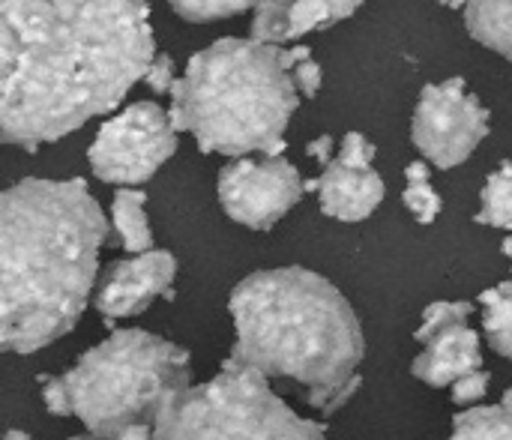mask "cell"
<instances>
[{
  "label": "cell",
  "mask_w": 512,
  "mask_h": 440,
  "mask_svg": "<svg viewBox=\"0 0 512 440\" xmlns=\"http://www.w3.org/2000/svg\"><path fill=\"white\" fill-rule=\"evenodd\" d=\"M153 60L147 0H0L3 141H60L114 111Z\"/></svg>",
  "instance_id": "cell-1"
},
{
  "label": "cell",
  "mask_w": 512,
  "mask_h": 440,
  "mask_svg": "<svg viewBox=\"0 0 512 440\" xmlns=\"http://www.w3.org/2000/svg\"><path fill=\"white\" fill-rule=\"evenodd\" d=\"M108 219L84 180L27 177L0 195V345L33 354L87 309Z\"/></svg>",
  "instance_id": "cell-2"
},
{
  "label": "cell",
  "mask_w": 512,
  "mask_h": 440,
  "mask_svg": "<svg viewBox=\"0 0 512 440\" xmlns=\"http://www.w3.org/2000/svg\"><path fill=\"white\" fill-rule=\"evenodd\" d=\"M228 309L237 333L228 366L294 381L324 414L360 390L363 327L324 276L306 267L258 270L231 291Z\"/></svg>",
  "instance_id": "cell-3"
},
{
  "label": "cell",
  "mask_w": 512,
  "mask_h": 440,
  "mask_svg": "<svg viewBox=\"0 0 512 440\" xmlns=\"http://www.w3.org/2000/svg\"><path fill=\"white\" fill-rule=\"evenodd\" d=\"M297 105L300 90L282 66V48L219 39L198 51L171 87L168 117L177 132H192L204 153L282 156Z\"/></svg>",
  "instance_id": "cell-4"
},
{
  "label": "cell",
  "mask_w": 512,
  "mask_h": 440,
  "mask_svg": "<svg viewBox=\"0 0 512 440\" xmlns=\"http://www.w3.org/2000/svg\"><path fill=\"white\" fill-rule=\"evenodd\" d=\"M72 417L102 440L135 423L153 426L159 411L192 387L189 354L147 330H114L63 375Z\"/></svg>",
  "instance_id": "cell-5"
},
{
  "label": "cell",
  "mask_w": 512,
  "mask_h": 440,
  "mask_svg": "<svg viewBox=\"0 0 512 440\" xmlns=\"http://www.w3.org/2000/svg\"><path fill=\"white\" fill-rule=\"evenodd\" d=\"M153 440H327L324 429L291 411L270 378L222 363L204 384L177 393L156 417Z\"/></svg>",
  "instance_id": "cell-6"
},
{
  "label": "cell",
  "mask_w": 512,
  "mask_h": 440,
  "mask_svg": "<svg viewBox=\"0 0 512 440\" xmlns=\"http://www.w3.org/2000/svg\"><path fill=\"white\" fill-rule=\"evenodd\" d=\"M177 153V129L156 102H135L102 123L87 162L102 183L141 186Z\"/></svg>",
  "instance_id": "cell-7"
},
{
  "label": "cell",
  "mask_w": 512,
  "mask_h": 440,
  "mask_svg": "<svg viewBox=\"0 0 512 440\" xmlns=\"http://www.w3.org/2000/svg\"><path fill=\"white\" fill-rule=\"evenodd\" d=\"M489 135V108L468 90L462 78L426 84L414 108L411 138L417 150L441 171H450L480 147Z\"/></svg>",
  "instance_id": "cell-8"
},
{
  "label": "cell",
  "mask_w": 512,
  "mask_h": 440,
  "mask_svg": "<svg viewBox=\"0 0 512 440\" xmlns=\"http://www.w3.org/2000/svg\"><path fill=\"white\" fill-rule=\"evenodd\" d=\"M216 192L222 210L234 222L252 231H270L288 210L297 207L306 192V180L282 156H243L219 171Z\"/></svg>",
  "instance_id": "cell-9"
},
{
  "label": "cell",
  "mask_w": 512,
  "mask_h": 440,
  "mask_svg": "<svg viewBox=\"0 0 512 440\" xmlns=\"http://www.w3.org/2000/svg\"><path fill=\"white\" fill-rule=\"evenodd\" d=\"M177 276V258L162 249H150L144 255H132L126 261L111 264L99 291L96 309L105 321L135 318L156 297H171V285Z\"/></svg>",
  "instance_id": "cell-10"
},
{
  "label": "cell",
  "mask_w": 512,
  "mask_h": 440,
  "mask_svg": "<svg viewBox=\"0 0 512 440\" xmlns=\"http://www.w3.org/2000/svg\"><path fill=\"white\" fill-rule=\"evenodd\" d=\"M306 192H318L324 216L339 222H363L381 207L387 186L372 165H351L336 156L321 177L306 180Z\"/></svg>",
  "instance_id": "cell-11"
},
{
  "label": "cell",
  "mask_w": 512,
  "mask_h": 440,
  "mask_svg": "<svg viewBox=\"0 0 512 440\" xmlns=\"http://www.w3.org/2000/svg\"><path fill=\"white\" fill-rule=\"evenodd\" d=\"M483 369L480 333L468 324H453L423 342V354L414 360L411 375L435 390L453 387L459 378Z\"/></svg>",
  "instance_id": "cell-12"
},
{
  "label": "cell",
  "mask_w": 512,
  "mask_h": 440,
  "mask_svg": "<svg viewBox=\"0 0 512 440\" xmlns=\"http://www.w3.org/2000/svg\"><path fill=\"white\" fill-rule=\"evenodd\" d=\"M111 219L120 234V243L132 255H144L153 249V231L147 219V195L141 189L120 186L111 201Z\"/></svg>",
  "instance_id": "cell-13"
},
{
  "label": "cell",
  "mask_w": 512,
  "mask_h": 440,
  "mask_svg": "<svg viewBox=\"0 0 512 440\" xmlns=\"http://www.w3.org/2000/svg\"><path fill=\"white\" fill-rule=\"evenodd\" d=\"M465 27L480 45L512 60V0H471Z\"/></svg>",
  "instance_id": "cell-14"
},
{
  "label": "cell",
  "mask_w": 512,
  "mask_h": 440,
  "mask_svg": "<svg viewBox=\"0 0 512 440\" xmlns=\"http://www.w3.org/2000/svg\"><path fill=\"white\" fill-rule=\"evenodd\" d=\"M480 309H483V333L489 345L501 357L512 360V279L483 291Z\"/></svg>",
  "instance_id": "cell-15"
},
{
  "label": "cell",
  "mask_w": 512,
  "mask_h": 440,
  "mask_svg": "<svg viewBox=\"0 0 512 440\" xmlns=\"http://www.w3.org/2000/svg\"><path fill=\"white\" fill-rule=\"evenodd\" d=\"M447 440H512V414L501 405H477L453 417Z\"/></svg>",
  "instance_id": "cell-16"
},
{
  "label": "cell",
  "mask_w": 512,
  "mask_h": 440,
  "mask_svg": "<svg viewBox=\"0 0 512 440\" xmlns=\"http://www.w3.org/2000/svg\"><path fill=\"white\" fill-rule=\"evenodd\" d=\"M480 225L512 231V162H501L498 171L489 174L480 195Z\"/></svg>",
  "instance_id": "cell-17"
},
{
  "label": "cell",
  "mask_w": 512,
  "mask_h": 440,
  "mask_svg": "<svg viewBox=\"0 0 512 440\" xmlns=\"http://www.w3.org/2000/svg\"><path fill=\"white\" fill-rule=\"evenodd\" d=\"M405 207L414 213L420 225H432L441 216V195L429 183V162H411L405 168V192H402Z\"/></svg>",
  "instance_id": "cell-18"
},
{
  "label": "cell",
  "mask_w": 512,
  "mask_h": 440,
  "mask_svg": "<svg viewBox=\"0 0 512 440\" xmlns=\"http://www.w3.org/2000/svg\"><path fill=\"white\" fill-rule=\"evenodd\" d=\"M291 6L294 0H261L255 6L249 39L261 45H285L291 42Z\"/></svg>",
  "instance_id": "cell-19"
},
{
  "label": "cell",
  "mask_w": 512,
  "mask_h": 440,
  "mask_svg": "<svg viewBox=\"0 0 512 440\" xmlns=\"http://www.w3.org/2000/svg\"><path fill=\"white\" fill-rule=\"evenodd\" d=\"M174 6V12L183 21H195V24H207V21H222L231 18L237 12L255 9L261 0H168Z\"/></svg>",
  "instance_id": "cell-20"
},
{
  "label": "cell",
  "mask_w": 512,
  "mask_h": 440,
  "mask_svg": "<svg viewBox=\"0 0 512 440\" xmlns=\"http://www.w3.org/2000/svg\"><path fill=\"white\" fill-rule=\"evenodd\" d=\"M471 315H474V303H468V300H459V303H453V300L432 303V306L423 309V324L417 330V342L423 345L426 339H432L435 333H441V330H447L453 324H468Z\"/></svg>",
  "instance_id": "cell-21"
},
{
  "label": "cell",
  "mask_w": 512,
  "mask_h": 440,
  "mask_svg": "<svg viewBox=\"0 0 512 440\" xmlns=\"http://www.w3.org/2000/svg\"><path fill=\"white\" fill-rule=\"evenodd\" d=\"M39 390H42V402L48 414L72 417V399H69L63 375H39Z\"/></svg>",
  "instance_id": "cell-22"
},
{
  "label": "cell",
  "mask_w": 512,
  "mask_h": 440,
  "mask_svg": "<svg viewBox=\"0 0 512 440\" xmlns=\"http://www.w3.org/2000/svg\"><path fill=\"white\" fill-rule=\"evenodd\" d=\"M489 384H492V375L486 369H477L465 378H459L453 387H450V396L456 405H477L486 393H489Z\"/></svg>",
  "instance_id": "cell-23"
},
{
  "label": "cell",
  "mask_w": 512,
  "mask_h": 440,
  "mask_svg": "<svg viewBox=\"0 0 512 440\" xmlns=\"http://www.w3.org/2000/svg\"><path fill=\"white\" fill-rule=\"evenodd\" d=\"M294 84H297V90H300V96H318V90H321V81H324V72H321V66H318V60H303V63H297L294 66Z\"/></svg>",
  "instance_id": "cell-24"
},
{
  "label": "cell",
  "mask_w": 512,
  "mask_h": 440,
  "mask_svg": "<svg viewBox=\"0 0 512 440\" xmlns=\"http://www.w3.org/2000/svg\"><path fill=\"white\" fill-rule=\"evenodd\" d=\"M147 84L153 93H171L177 78H174V60L168 54H156L153 66L147 69Z\"/></svg>",
  "instance_id": "cell-25"
},
{
  "label": "cell",
  "mask_w": 512,
  "mask_h": 440,
  "mask_svg": "<svg viewBox=\"0 0 512 440\" xmlns=\"http://www.w3.org/2000/svg\"><path fill=\"white\" fill-rule=\"evenodd\" d=\"M333 147H336V141H333L330 135H321V138H315V141L306 144V156L315 159V162H321V165L327 168V165L336 159V156H333Z\"/></svg>",
  "instance_id": "cell-26"
},
{
  "label": "cell",
  "mask_w": 512,
  "mask_h": 440,
  "mask_svg": "<svg viewBox=\"0 0 512 440\" xmlns=\"http://www.w3.org/2000/svg\"><path fill=\"white\" fill-rule=\"evenodd\" d=\"M327 3V9H330V15H333V21L339 24V21H345V18H351L366 0H324Z\"/></svg>",
  "instance_id": "cell-27"
},
{
  "label": "cell",
  "mask_w": 512,
  "mask_h": 440,
  "mask_svg": "<svg viewBox=\"0 0 512 440\" xmlns=\"http://www.w3.org/2000/svg\"><path fill=\"white\" fill-rule=\"evenodd\" d=\"M117 440H153V426H147V423H135V426H129V429H123Z\"/></svg>",
  "instance_id": "cell-28"
},
{
  "label": "cell",
  "mask_w": 512,
  "mask_h": 440,
  "mask_svg": "<svg viewBox=\"0 0 512 440\" xmlns=\"http://www.w3.org/2000/svg\"><path fill=\"white\" fill-rule=\"evenodd\" d=\"M441 6H447V9H468L471 6V0H438Z\"/></svg>",
  "instance_id": "cell-29"
},
{
  "label": "cell",
  "mask_w": 512,
  "mask_h": 440,
  "mask_svg": "<svg viewBox=\"0 0 512 440\" xmlns=\"http://www.w3.org/2000/svg\"><path fill=\"white\" fill-rule=\"evenodd\" d=\"M501 408H504L507 414H512V390H507V393H504V399H501Z\"/></svg>",
  "instance_id": "cell-30"
},
{
  "label": "cell",
  "mask_w": 512,
  "mask_h": 440,
  "mask_svg": "<svg viewBox=\"0 0 512 440\" xmlns=\"http://www.w3.org/2000/svg\"><path fill=\"white\" fill-rule=\"evenodd\" d=\"M6 440H30V438H27L24 432H15V429H12V432L6 435Z\"/></svg>",
  "instance_id": "cell-31"
},
{
  "label": "cell",
  "mask_w": 512,
  "mask_h": 440,
  "mask_svg": "<svg viewBox=\"0 0 512 440\" xmlns=\"http://www.w3.org/2000/svg\"><path fill=\"white\" fill-rule=\"evenodd\" d=\"M504 255H507V258L512 261V234L507 237V240H504Z\"/></svg>",
  "instance_id": "cell-32"
},
{
  "label": "cell",
  "mask_w": 512,
  "mask_h": 440,
  "mask_svg": "<svg viewBox=\"0 0 512 440\" xmlns=\"http://www.w3.org/2000/svg\"><path fill=\"white\" fill-rule=\"evenodd\" d=\"M69 440H102V438H96V435H90V432H87V435H75V438H69Z\"/></svg>",
  "instance_id": "cell-33"
}]
</instances>
